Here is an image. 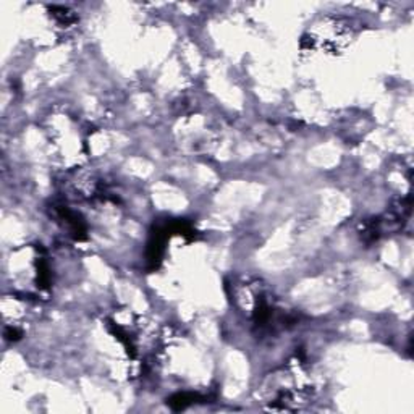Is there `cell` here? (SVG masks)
<instances>
[{"label": "cell", "instance_id": "obj_1", "mask_svg": "<svg viewBox=\"0 0 414 414\" xmlns=\"http://www.w3.org/2000/svg\"><path fill=\"white\" fill-rule=\"evenodd\" d=\"M199 399H202V398L199 397V395H196V393L183 392V393H175L173 397L169 398L167 403H169V406L173 409V411H182V409H186L189 404L196 403V401H199Z\"/></svg>", "mask_w": 414, "mask_h": 414}, {"label": "cell", "instance_id": "obj_2", "mask_svg": "<svg viewBox=\"0 0 414 414\" xmlns=\"http://www.w3.org/2000/svg\"><path fill=\"white\" fill-rule=\"evenodd\" d=\"M20 337H21V332L18 330V328H15V327H7L5 328V338L8 341H16Z\"/></svg>", "mask_w": 414, "mask_h": 414}]
</instances>
